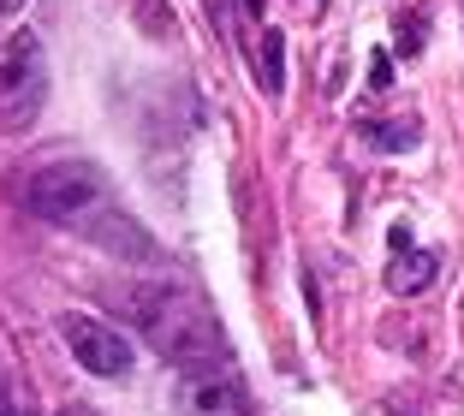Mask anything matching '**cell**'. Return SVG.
<instances>
[{"label": "cell", "mask_w": 464, "mask_h": 416, "mask_svg": "<svg viewBox=\"0 0 464 416\" xmlns=\"http://www.w3.org/2000/svg\"><path fill=\"white\" fill-rule=\"evenodd\" d=\"M24 208L36 220H54V227H78L90 208H102V173L78 155H60V161H42L24 179Z\"/></svg>", "instance_id": "2"}, {"label": "cell", "mask_w": 464, "mask_h": 416, "mask_svg": "<svg viewBox=\"0 0 464 416\" xmlns=\"http://www.w3.org/2000/svg\"><path fill=\"white\" fill-rule=\"evenodd\" d=\"M280 83H286V42H280V30H268L262 36V90L280 95Z\"/></svg>", "instance_id": "8"}, {"label": "cell", "mask_w": 464, "mask_h": 416, "mask_svg": "<svg viewBox=\"0 0 464 416\" xmlns=\"http://www.w3.org/2000/svg\"><path fill=\"white\" fill-rule=\"evenodd\" d=\"M429 280H435V256H429V250H411V244H405V250L387 262V292H393V297L423 292Z\"/></svg>", "instance_id": "6"}, {"label": "cell", "mask_w": 464, "mask_h": 416, "mask_svg": "<svg viewBox=\"0 0 464 416\" xmlns=\"http://www.w3.org/2000/svg\"><path fill=\"white\" fill-rule=\"evenodd\" d=\"M24 6H30V0H0V13H6V18H18Z\"/></svg>", "instance_id": "10"}, {"label": "cell", "mask_w": 464, "mask_h": 416, "mask_svg": "<svg viewBox=\"0 0 464 416\" xmlns=\"http://www.w3.org/2000/svg\"><path fill=\"white\" fill-rule=\"evenodd\" d=\"M78 232H90V238L102 244V250H120L125 262H155V238L143 227H131V220L120 215V208H90V215L78 220Z\"/></svg>", "instance_id": "5"}, {"label": "cell", "mask_w": 464, "mask_h": 416, "mask_svg": "<svg viewBox=\"0 0 464 416\" xmlns=\"http://www.w3.org/2000/svg\"><path fill=\"white\" fill-rule=\"evenodd\" d=\"M0 416H13V404H6V392H0Z\"/></svg>", "instance_id": "11"}, {"label": "cell", "mask_w": 464, "mask_h": 416, "mask_svg": "<svg viewBox=\"0 0 464 416\" xmlns=\"http://www.w3.org/2000/svg\"><path fill=\"white\" fill-rule=\"evenodd\" d=\"M120 309L143 327V339H150L167 363L191 369V375H220L227 339H220L215 315H208L191 292H179V285H137V292H125Z\"/></svg>", "instance_id": "1"}, {"label": "cell", "mask_w": 464, "mask_h": 416, "mask_svg": "<svg viewBox=\"0 0 464 416\" xmlns=\"http://www.w3.org/2000/svg\"><path fill=\"white\" fill-rule=\"evenodd\" d=\"M13 416H18V411H13Z\"/></svg>", "instance_id": "12"}, {"label": "cell", "mask_w": 464, "mask_h": 416, "mask_svg": "<svg viewBox=\"0 0 464 416\" xmlns=\"http://www.w3.org/2000/svg\"><path fill=\"white\" fill-rule=\"evenodd\" d=\"M42 95H48V54H42L36 30H13L6 48H0V125L18 131V125L36 120Z\"/></svg>", "instance_id": "3"}, {"label": "cell", "mask_w": 464, "mask_h": 416, "mask_svg": "<svg viewBox=\"0 0 464 416\" xmlns=\"http://www.w3.org/2000/svg\"><path fill=\"white\" fill-rule=\"evenodd\" d=\"M393 83V60L387 54H369V90H387Z\"/></svg>", "instance_id": "9"}, {"label": "cell", "mask_w": 464, "mask_h": 416, "mask_svg": "<svg viewBox=\"0 0 464 416\" xmlns=\"http://www.w3.org/2000/svg\"><path fill=\"white\" fill-rule=\"evenodd\" d=\"M60 339H66L72 363L90 369V375H102V381H120L125 369H131V339H125L120 327H108L102 315L66 309V315H60Z\"/></svg>", "instance_id": "4"}, {"label": "cell", "mask_w": 464, "mask_h": 416, "mask_svg": "<svg viewBox=\"0 0 464 416\" xmlns=\"http://www.w3.org/2000/svg\"><path fill=\"white\" fill-rule=\"evenodd\" d=\"M417 137H423L417 113H405V120H387V125H363V143L382 149V155H399V149H411Z\"/></svg>", "instance_id": "7"}]
</instances>
